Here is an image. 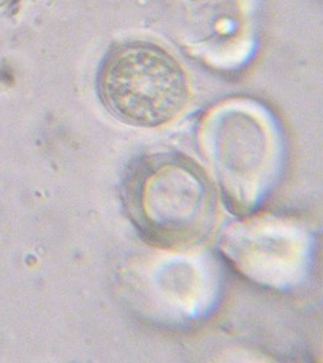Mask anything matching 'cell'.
Instances as JSON below:
<instances>
[{
    "label": "cell",
    "instance_id": "1",
    "mask_svg": "<svg viewBox=\"0 0 323 363\" xmlns=\"http://www.w3.org/2000/svg\"><path fill=\"white\" fill-rule=\"evenodd\" d=\"M124 203L142 238L160 247L199 244L217 216L211 179L196 162L178 154L137 161L125 179Z\"/></svg>",
    "mask_w": 323,
    "mask_h": 363
},
{
    "label": "cell",
    "instance_id": "2",
    "mask_svg": "<svg viewBox=\"0 0 323 363\" xmlns=\"http://www.w3.org/2000/svg\"><path fill=\"white\" fill-rule=\"evenodd\" d=\"M97 91L107 112L123 124L154 128L169 124L186 108L189 83L170 51L132 40L114 46L101 65Z\"/></svg>",
    "mask_w": 323,
    "mask_h": 363
},
{
    "label": "cell",
    "instance_id": "3",
    "mask_svg": "<svg viewBox=\"0 0 323 363\" xmlns=\"http://www.w3.org/2000/svg\"><path fill=\"white\" fill-rule=\"evenodd\" d=\"M11 0H0V8H3L5 5H8Z\"/></svg>",
    "mask_w": 323,
    "mask_h": 363
}]
</instances>
